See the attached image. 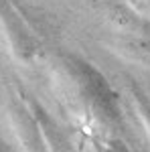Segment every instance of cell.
Returning <instances> with one entry per match:
<instances>
[{
	"mask_svg": "<svg viewBox=\"0 0 150 152\" xmlns=\"http://www.w3.org/2000/svg\"><path fill=\"white\" fill-rule=\"evenodd\" d=\"M67 67L71 71V77L77 83L81 97L91 107L93 114L100 120H104L105 124L120 126L122 124L120 95L108 81V77L87 59L77 55H67Z\"/></svg>",
	"mask_w": 150,
	"mask_h": 152,
	"instance_id": "obj_1",
	"label": "cell"
},
{
	"mask_svg": "<svg viewBox=\"0 0 150 152\" xmlns=\"http://www.w3.org/2000/svg\"><path fill=\"white\" fill-rule=\"evenodd\" d=\"M0 24L6 33V39L10 43L14 55L23 61H31L39 55V41L35 33L24 23L20 12L12 4V0H0Z\"/></svg>",
	"mask_w": 150,
	"mask_h": 152,
	"instance_id": "obj_2",
	"label": "cell"
},
{
	"mask_svg": "<svg viewBox=\"0 0 150 152\" xmlns=\"http://www.w3.org/2000/svg\"><path fill=\"white\" fill-rule=\"evenodd\" d=\"M132 91H134V97H136V107H138V114L144 122V126L150 130V99L140 91L136 85H132Z\"/></svg>",
	"mask_w": 150,
	"mask_h": 152,
	"instance_id": "obj_3",
	"label": "cell"
},
{
	"mask_svg": "<svg viewBox=\"0 0 150 152\" xmlns=\"http://www.w3.org/2000/svg\"><path fill=\"white\" fill-rule=\"evenodd\" d=\"M97 152H130V148L120 138H108L97 144Z\"/></svg>",
	"mask_w": 150,
	"mask_h": 152,
	"instance_id": "obj_4",
	"label": "cell"
},
{
	"mask_svg": "<svg viewBox=\"0 0 150 152\" xmlns=\"http://www.w3.org/2000/svg\"><path fill=\"white\" fill-rule=\"evenodd\" d=\"M0 152H14V148H12L4 138H0Z\"/></svg>",
	"mask_w": 150,
	"mask_h": 152,
	"instance_id": "obj_5",
	"label": "cell"
}]
</instances>
